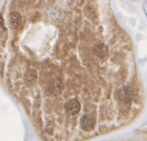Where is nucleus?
I'll use <instances>...</instances> for the list:
<instances>
[{"label": "nucleus", "instance_id": "f257e3e1", "mask_svg": "<svg viewBox=\"0 0 147 141\" xmlns=\"http://www.w3.org/2000/svg\"><path fill=\"white\" fill-rule=\"evenodd\" d=\"M65 109L71 115H76L81 110V105L77 98H72L67 101V103L65 105Z\"/></svg>", "mask_w": 147, "mask_h": 141}, {"label": "nucleus", "instance_id": "f03ea898", "mask_svg": "<svg viewBox=\"0 0 147 141\" xmlns=\"http://www.w3.org/2000/svg\"><path fill=\"white\" fill-rule=\"evenodd\" d=\"M80 125H81V128L84 129L85 131H90L96 126V120L90 115H84L81 118Z\"/></svg>", "mask_w": 147, "mask_h": 141}, {"label": "nucleus", "instance_id": "7ed1b4c3", "mask_svg": "<svg viewBox=\"0 0 147 141\" xmlns=\"http://www.w3.org/2000/svg\"><path fill=\"white\" fill-rule=\"evenodd\" d=\"M63 90V82L58 79H55L50 82L48 86V92L53 95H58L61 94Z\"/></svg>", "mask_w": 147, "mask_h": 141}, {"label": "nucleus", "instance_id": "20e7f679", "mask_svg": "<svg viewBox=\"0 0 147 141\" xmlns=\"http://www.w3.org/2000/svg\"><path fill=\"white\" fill-rule=\"evenodd\" d=\"M9 24L12 29H19L22 24V17L18 12H11L9 14Z\"/></svg>", "mask_w": 147, "mask_h": 141}, {"label": "nucleus", "instance_id": "39448f33", "mask_svg": "<svg viewBox=\"0 0 147 141\" xmlns=\"http://www.w3.org/2000/svg\"><path fill=\"white\" fill-rule=\"evenodd\" d=\"M132 98V90L129 86H124L119 92V99L123 103H129Z\"/></svg>", "mask_w": 147, "mask_h": 141}, {"label": "nucleus", "instance_id": "423d86ee", "mask_svg": "<svg viewBox=\"0 0 147 141\" xmlns=\"http://www.w3.org/2000/svg\"><path fill=\"white\" fill-rule=\"evenodd\" d=\"M37 79V73L34 70H29L26 72L25 76H24V81L26 82V84L28 86H31L35 82Z\"/></svg>", "mask_w": 147, "mask_h": 141}, {"label": "nucleus", "instance_id": "0eeeda50", "mask_svg": "<svg viewBox=\"0 0 147 141\" xmlns=\"http://www.w3.org/2000/svg\"><path fill=\"white\" fill-rule=\"evenodd\" d=\"M94 51L96 57L103 58V57H105V55L107 54V47L105 46V44H102V43H99V44H98L94 47Z\"/></svg>", "mask_w": 147, "mask_h": 141}, {"label": "nucleus", "instance_id": "6e6552de", "mask_svg": "<svg viewBox=\"0 0 147 141\" xmlns=\"http://www.w3.org/2000/svg\"><path fill=\"white\" fill-rule=\"evenodd\" d=\"M142 8H143V12L145 14V16L147 17V0H144L143 5H142Z\"/></svg>", "mask_w": 147, "mask_h": 141}]
</instances>
